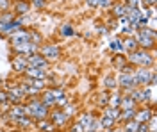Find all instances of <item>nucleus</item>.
Segmentation results:
<instances>
[{
	"instance_id": "nucleus-1",
	"label": "nucleus",
	"mask_w": 157,
	"mask_h": 132,
	"mask_svg": "<svg viewBox=\"0 0 157 132\" xmlns=\"http://www.w3.org/2000/svg\"><path fill=\"white\" fill-rule=\"evenodd\" d=\"M136 41H137V45H139L143 50L154 48V43H155V31H152V29H147V27L139 29Z\"/></svg>"
},
{
	"instance_id": "nucleus-2",
	"label": "nucleus",
	"mask_w": 157,
	"mask_h": 132,
	"mask_svg": "<svg viewBox=\"0 0 157 132\" xmlns=\"http://www.w3.org/2000/svg\"><path fill=\"white\" fill-rule=\"evenodd\" d=\"M23 107H25V114L27 116H34V118H39V120H45L48 116V107L41 100H34L32 104L23 105Z\"/></svg>"
},
{
	"instance_id": "nucleus-3",
	"label": "nucleus",
	"mask_w": 157,
	"mask_h": 132,
	"mask_svg": "<svg viewBox=\"0 0 157 132\" xmlns=\"http://www.w3.org/2000/svg\"><path fill=\"white\" fill-rule=\"evenodd\" d=\"M128 62L137 64V66H141V68H147V66H150V64L154 62V57H152L147 50H134V52L128 54Z\"/></svg>"
},
{
	"instance_id": "nucleus-4",
	"label": "nucleus",
	"mask_w": 157,
	"mask_h": 132,
	"mask_svg": "<svg viewBox=\"0 0 157 132\" xmlns=\"http://www.w3.org/2000/svg\"><path fill=\"white\" fill-rule=\"evenodd\" d=\"M132 77H134V86L147 88L152 81V77H154V71L147 70V68H139L137 71H132Z\"/></svg>"
},
{
	"instance_id": "nucleus-5",
	"label": "nucleus",
	"mask_w": 157,
	"mask_h": 132,
	"mask_svg": "<svg viewBox=\"0 0 157 132\" xmlns=\"http://www.w3.org/2000/svg\"><path fill=\"white\" fill-rule=\"evenodd\" d=\"M25 59H27V64L32 66V68H41V70H47V68H48V61H47L43 55L30 54V55H25Z\"/></svg>"
},
{
	"instance_id": "nucleus-6",
	"label": "nucleus",
	"mask_w": 157,
	"mask_h": 132,
	"mask_svg": "<svg viewBox=\"0 0 157 132\" xmlns=\"http://www.w3.org/2000/svg\"><path fill=\"white\" fill-rule=\"evenodd\" d=\"M41 52H43V57L47 59V61H57L59 55H61V50H59L57 45H45L43 48H41Z\"/></svg>"
},
{
	"instance_id": "nucleus-7",
	"label": "nucleus",
	"mask_w": 157,
	"mask_h": 132,
	"mask_svg": "<svg viewBox=\"0 0 157 132\" xmlns=\"http://www.w3.org/2000/svg\"><path fill=\"white\" fill-rule=\"evenodd\" d=\"M21 31V20H13L9 23H0V34H14Z\"/></svg>"
},
{
	"instance_id": "nucleus-8",
	"label": "nucleus",
	"mask_w": 157,
	"mask_h": 132,
	"mask_svg": "<svg viewBox=\"0 0 157 132\" xmlns=\"http://www.w3.org/2000/svg\"><path fill=\"white\" fill-rule=\"evenodd\" d=\"M14 50H16V54H20V55H30V54H36L38 45L32 43V41H29V43H23V45H16Z\"/></svg>"
},
{
	"instance_id": "nucleus-9",
	"label": "nucleus",
	"mask_w": 157,
	"mask_h": 132,
	"mask_svg": "<svg viewBox=\"0 0 157 132\" xmlns=\"http://www.w3.org/2000/svg\"><path fill=\"white\" fill-rule=\"evenodd\" d=\"M11 41H13V47H16V45H23V43H29L30 41V32H27V31L14 32V34H11Z\"/></svg>"
},
{
	"instance_id": "nucleus-10",
	"label": "nucleus",
	"mask_w": 157,
	"mask_h": 132,
	"mask_svg": "<svg viewBox=\"0 0 157 132\" xmlns=\"http://www.w3.org/2000/svg\"><path fill=\"white\" fill-rule=\"evenodd\" d=\"M118 84H120V88L128 89V91L136 88V86H134V77H132V73H121L120 79H118Z\"/></svg>"
},
{
	"instance_id": "nucleus-11",
	"label": "nucleus",
	"mask_w": 157,
	"mask_h": 132,
	"mask_svg": "<svg viewBox=\"0 0 157 132\" xmlns=\"http://www.w3.org/2000/svg\"><path fill=\"white\" fill-rule=\"evenodd\" d=\"M9 116H11V120H13V122L20 120L21 116H27V114H25V107H23V105H20V104L13 105V107L9 109Z\"/></svg>"
},
{
	"instance_id": "nucleus-12",
	"label": "nucleus",
	"mask_w": 157,
	"mask_h": 132,
	"mask_svg": "<svg viewBox=\"0 0 157 132\" xmlns=\"http://www.w3.org/2000/svg\"><path fill=\"white\" fill-rule=\"evenodd\" d=\"M25 73L29 79H45L47 77V71L41 70V68H32V66H27L25 68Z\"/></svg>"
},
{
	"instance_id": "nucleus-13",
	"label": "nucleus",
	"mask_w": 157,
	"mask_h": 132,
	"mask_svg": "<svg viewBox=\"0 0 157 132\" xmlns=\"http://www.w3.org/2000/svg\"><path fill=\"white\" fill-rule=\"evenodd\" d=\"M152 114H154L152 109H143V111H137L136 114H134V120H136L137 123H147L148 120L152 118Z\"/></svg>"
},
{
	"instance_id": "nucleus-14",
	"label": "nucleus",
	"mask_w": 157,
	"mask_h": 132,
	"mask_svg": "<svg viewBox=\"0 0 157 132\" xmlns=\"http://www.w3.org/2000/svg\"><path fill=\"white\" fill-rule=\"evenodd\" d=\"M139 16H141V11L137 9V7H127V11H125V18L130 21V25H134Z\"/></svg>"
},
{
	"instance_id": "nucleus-15",
	"label": "nucleus",
	"mask_w": 157,
	"mask_h": 132,
	"mask_svg": "<svg viewBox=\"0 0 157 132\" xmlns=\"http://www.w3.org/2000/svg\"><path fill=\"white\" fill-rule=\"evenodd\" d=\"M14 11H16V14L23 16V14H27V13L30 11V4L27 2V0H20V2L14 4Z\"/></svg>"
},
{
	"instance_id": "nucleus-16",
	"label": "nucleus",
	"mask_w": 157,
	"mask_h": 132,
	"mask_svg": "<svg viewBox=\"0 0 157 132\" xmlns=\"http://www.w3.org/2000/svg\"><path fill=\"white\" fill-rule=\"evenodd\" d=\"M66 112L64 111H56V112H52V123L57 127V125H63V123L66 122Z\"/></svg>"
},
{
	"instance_id": "nucleus-17",
	"label": "nucleus",
	"mask_w": 157,
	"mask_h": 132,
	"mask_svg": "<svg viewBox=\"0 0 157 132\" xmlns=\"http://www.w3.org/2000/svg\"><path fill=\"white\" fill-rule=\"evenodd\" d=\"M29 64H27V59H25V55H20V57H16L14 61H13V68L16 71H25V68H27Z\"/></svg>"
},
{
	"instance_id": "nucleus-18",
	"label": "nucleus",
	"mask_w": 157,
	"mask_h": 132,
	"mask_svg": "<svg viewBox=\"0 0 157 132\" xmlns=\"http://www.w3.org/2000/svg\"><path fill=\"white\" fill-rule=\"evenodd\" d=\"M93 122H95V118L91 116V114H82L80 116V125H82V129L84 130H91V127H93Z\"/></svg>"
},
{
	"instance_id": "nucleus-19",
	"label": "nucleus",
	"mask_w": 157,
	"mask_h": 132,
	"mask_svg": "<svg viewBox=\"0 0 157 132\" xmlns=\"http://www.w3.org/2000/svg\"><path fill=\"white\" fill-rule=\"evenodd\" d=\"M121 48L127 52H134L137 48V41L136 38H127L125 41H121Z\"/></svg>"
},
{
	"instance_id": "nucleus-20",
	"label": "nucleus",
	"mask_w": 157,
	"mask_h": 132,
	"mask_svg": "<svg viewBox=\"0 0 157 132\" xmlns=\"http://www.w3.org/2000/svg\"><path fill=\"white\" fill-rule=\"evenodd\" d=\"M41 102H43L47 107H52V105H56V96H54L52 89H47V91L43 93V98H41Z\"/></svg>"
},
{
	"instance_id": "nucleus-21",
	"label": "nucleus",
	"mask_w": 157,
	"mask_h": 132,
	"mask_svg": "<svg viewBox=\"0 0 157 132\" xmlns=\"http://www.w3.org/2000/svg\"><path fill=\"white\" fill-rule=\"evenodd\" d=\"M120 114H121L120 107H107V109H105V112H104V116H109V118H113L114 122H116V120H120Z\"/></svg>"
},
{
	"instance_id": "nucleus-22",
	"label": "nucleus",
	"mask_w": 157,
	"mask_h": 132,
	"mask_svg": "<svg viewBox=\"0 0 157 132\" xmlns=\"http://www.w3.org/2000/svg\"><path fill=\"white\" fill-rule=\"evenodd\" d=\"M120 107H121V111H125V109H134V107H136V102L132 100L130 96H125V98H121Z\"/></svg>"
},
{
	"instance_id": "nucleus-23",
	"label": "nucleus",
	"mask_w": 157,
	"mask_h": 132,
	"mask_svg": "<svg viewBox=\"0 0 157 132\" xmlns=\"http://www.w3.org/2000/svg\"><path fill=\"white\" fill-rule=\"evenodd\" d=\"M125 11H127V6H125V4H116V6L113 7V13H114V16H116V18L125 16Z\"/></svg>"
},
{
	"instance_id": "nucleus-24",
	"label": "nucleus",
	"mask_w": 157,
	"mask_h": 132,
	"mask_svg": "<svg viewBox=\"0 0 157 132\" xmlns=\"http://www.w3.org/2000/svg\"><path fill=\"white\" fill-rule=\"evenodd\" d=\"M134 114H136V109H125V111L120 114V118L123 122H130V120H134Z\"/></svg>"
},
{
	"instance_id": "nucleus-25",
	"label": "nucleus",
	"mask_w": 157,
	"mask_h": 132,
	"mask_svg": "<svg viewBox=\"0 0 157 132\" xmlns=\"http://www.w3.org/2000/svg\"><path fill=\"white\" fill-rule=\"evenodd\" d=\"M100 123H102V127H104V130H107V129H111V127H114V120L113 118H109V116H104L102 114V120H100Z\"/></svg>"
},
{
	"instance_id": "nucleus-26",
	"label": "nucleus",
	"mask_w": 157,
	"mask_h": 132,
	"mask_svg": "<svg viewBox=\"0 0 157 132\" xmlns=\"http://www.w3.org/2000/svg\"><path fill=\"white\" fill-rule=\"evenodd\" d=\"M38 127H39V129H41L43 132H54V129H56V125H54V123H50V122H43V120H41V122L38 123Z\"/></svg>"
},
{
	"instance_id": "nucleus-27",
	"label": "nucleus",
	"mask_w": 157,
	"mask_h": 132,
	"mask_svg": "<svg viewBox=\"0 0 157 132\" xmlns=\"http://www.w3.org/2000/svg\"><path fill=\"white\" fill-rule=\"evenodd\" d=\"M30 86L34 88V89H38V91H41L43 88H45V79H30L29 82Z\"/></svg>"
},
{
	"instance_id": "nucleus-28",
	"label": "nucleus",
	"mask_w": 157,
	"mask_h": 132,
	"mask_svg": "<svg viewBox=\"0 0 157 132\" xmlns=\"http://www.w3.org/2000/svg\"><path fill=\"white\" fill-rule=\"evenodd\" d=\"M120 104H121V96H120V95H113V96L107 100L109 107H120Z\"/></svg>"
},
{
	"instance_id": "nucleus-29",
	"label": "nucleus",
	"mask_w": 157,
	"mask_h": 132,
	"mask_svg": "<svg viewBox=\"0 0 157 132\" xmlns=\"http://www.w3.org/2000/svg\"><path fill=\"white\" fill-rule=\"evenodd\" d=\"M104 84L107 86L109 89H114V88H116V84H118V81L113 77V75H107V77L104 79Z\"/></svg>"
},
{
	"instance_id": "nucleus-30",
	"label": "nucleus",
	"mask_w": 157,
	"mask_h": 132,
	"mask_svg": "<svg viewBox=\"0 0 157 132\" xmlns=\"http://www.w3.org/2000/svg\"><path fill=\"white\" fill-rule=\"evenodd\" d=\"M14 20V14L9 13V11H6L4 14H0V23H9V21Z\"/></svg>"
},
{
	"instance_id": "nucleus-31",
	"label": "nucleus",
	"mask_w": 157,
	"mask_h": 132,
	"mask_svg": "<svg viewBox=\"0 0 157 132\" xmlns=\"http://www.w3.org/2000/svg\"><path fill=\"white\" fill-rule=\"evenodd\" d=\"M109 47H111V50L113 52H121L123 50V48H121V40H113Z\"/></svg>"
},
{
	"instance_id": "nucleus-32",
	"label": "nucleus",
	"mask_w": 157,
	"mask_h": 132,
	"mask_svg": "<svg viewBox=\"0 0 157 132\" xmlns=\"http://www.w3.org/2000/svg\"><path fill=\"white\" fill-rule=\"evenodd\" d=\"M61 34H63V36H73L75 31L71 29V25H64V27L61 29Z\"/></svg>"
},
{
	"instance_id": "nucleus-33",
	"label": "nucleus",
	"mask_w": 157,
	"mask_h": 132,
	"mask_svg": "<svg viewBox=\"0 0 157 132\" xmlns=\"http://www.w3.org/2000/svg\"><path fill=\"white\" fill-rule=\"evenodd\" d=\"M16 125H20V127H30V120L27 116H21L20 120H16Z\"/></svg>"
},
{
	"instance_id": "nucleus-34",
	"label": "nucleus",
	"mask_w": 157,
	"mask_h": 132,
	"mask_svg": "<svg viewBox=\"0 0 157 132\" xmlns=\"http://www.w3.org/2000/svg\"><path fill=\"white\" fill-rule=\"evenodd\" d=\"M32 6L36 9H43L45 7V0H32Z\"/></svg>"
},
{
	"instance_id": "nucleus-35",
	"label": "nucleus",
	"mask_w": 157,
	"mask_h": 132,
	"mask_svg": "<svg viewBox=\"0 0 157 132\" xmlns=\"http://www.w3.org/2000/svg\"><path fill=\"white\" fill-rule=\"evenodd\" d=\"M111 0H97V7H107Z\"/></svg>"
},
{
	"instance_id": "nucleus-36",
	"label": "nucleus",
	"mask_w": 157,
	"mask_h": 132,
	"mask_svg": "<svg viewBox=\"0 0 157 132\" xmlns=\"http://www.w3.org/2000/svg\"><path fill=\"white\" fill-rule=\"evenodd\" d=\"M137 4H139V0H127V2H125L127 7H137Z\"/></svg>"
},
{
	"instance_id": "nucleus-37",
	"label": "nucleus",
	"mask_w": 157,
	"mask_h": 132,
	"mask_svg": "<svg viewBox=\"0 0 157 132\" xmlns=\"http://www.w3.org/2000/svg\"><path fill=\"white\" fill-rule=\"evenodd\" d=\"M6 102H7V93L0 91V104H6Z\"/></svg>"
},
{
	"instance_id": "nucleus-38",
	"label": "nucleus",
	"mask_w": 157,
	"mask_h": 132,
	"mask_svg": "<svg viewBox=\"0 0 157 132\" xmlns=\"http://www.w3.org/2000/svg\"><path fill=\"white\" fill-rule=\"evenodd\" d=\"M71 132H84V129H82V125H80V123H75V127L71 129Z\"/></svg>"
},
{
	"instance_id": "nucleus-39",
	"label": "nucleus",
	"mask_w": 157,
	"mask_h": 132,
	"mask_svg": "<svg viewBox=\"0 0 157 132\" xmlns=\"http://www.w3.org/2000/svg\"><path fill=\"white\" fill-rule=\"evenodd\" d=\"M9 7V0H0V9H7Z\"/></svg>"
},
{
	"instance_id": "nucleus-40",
	"label": "nucleus",
	"mask_w": 157,
	"mask_h": 132,
	"mask_svg": "<svg viewBox=\"0 0 157 132\" xmlns=\"http://www.w3.org/2000/svg\"><path fill=\"white\" fill-rule=\"evenodd\" d=\"M107 100H109L107 95H105V93H102V95H100V100H98V102H100V104H107Z\"/></svg>"
},
{
	"instance_id": "nucleus-41",
	"label": "nucleus",
	"mask_w": 157,
	"mask_h": 132,
	"mask_svg": "<svg viewBox=\"0 0 157 132\" xmlns=\"http://www.w3.org/2000/svg\"><path fill=\"white\" fill-rule=\"evenodd\" d=\"M86 4L89 7H97V0H86Z\"/></svg>"
},
{
	"instance_id": "nucleus-42",
	"label": "nucleus",
	"mask_w": 157,
	"mask_h": 132,
	"mask_svg": "<svg viewBox=\"0 0 157 132\" xmlns=\"http://www.w3.org/2000/svg\"><path fill=\"white\" fill-rule=\"evenodd\" d=\"M145 6H155V0H143Z\"/></svg>"
}]
</instances>
